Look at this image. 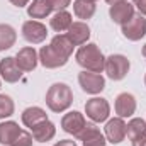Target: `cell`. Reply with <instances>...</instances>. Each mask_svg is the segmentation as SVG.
<instances>
[{"label": "cell", "instance_id": "cell-1", "mask_svg": "<svg viewBox=\"0 0 146 146\" xmlns=\"http://www.w3.org/2000/svg\"><path fill=\"white\" fill-rule=\"evenodd\" d=\"M76 63L87 70V72L94 73H102L104 72V65H106V58L102 54V51L99 49L97 44L90 42V44H83L78 48L76 54H75Z\"/></svg>", "mask_w": 146, "mask_h": 146}, {"label": "cell", "instance_id": "cell-2", "mask_svg": "<svg viewBox=\"0 0 146 146\" xmlns=\"http://www.w3.org/2000/svg\"><path fill=\"white\" fill-rule=\"evenodd\" d=\"M73 104V92L66 83H53L46 92V106L51 112H65Z\"/></svg>", "mask_w": 146, "mask_h": 146}, {"label": "cell", "instance_id": "cell-3", "mask_svg": "<svg viewBox=\"0 0 146 146\" xmlns=\"http://www.w3.org/2000/svg\"><path fill=\"white\" fill-rule=\"evenodd\" d=\"M129 68H131V63L124 54H110L109 58H106L104 72L107 73V76L114 82L122 80L129 73Z\"/></svg>", "mask_w": 146, "mask_h": 146}, {"label": "cell", "instance_id": "cell-4", "mask_svg": "<svg viewBox=\"0 0 146 146\" xmlns=\"http://www.w3.org/2000/svg\"><path fill=\"white\" fill-rule=\"evenodd\" d=\"M85 114L94 122H104V121L109 119L110 106L109 102L106 99H102V97H92L85 104Z\"/></svg>", "mask_w": 146, "mask_h": 146}, {"label": "cell", "instance_id": "cell-5", "mask_svg": "<svg viewBox=\"0 0 146 146\" xmlns=\"http://www.w3.org/2000/svg\"><path fill=\"white\" fill-rule=\"evenodd\" d=\"M78 83H80L82 90L90 95H97L106 88V78L100 73L87 72V70H83L78 75Z\"/></svg>", "mask_w": 146, "mask_h": 146}, {"label": "cell", "instance_id": "cell-6", "mask_svg": "<svg viewBox=\"0 0 146 146\" xmlns=\"http://www.w3.org/2000/svg\"><path fill=\"white\" fill-rule=\"evenodd\" d=\"M121 27H122L124 37H127L129 41H139L146 34V19H145V15H141V14H134Z\"/></svg>", "mask_w": 146, "mask_h": 146}, {"label": "cell", "instance_id": "cell-7", "mask_svg": "<svg viewBox=\"0 0 146 146\" xmlns=\"http://www.w3.org/2000/svg\"><path fill=\"white\" fill-rule=\"evenodd\" d=\"M39 61L44 68H49V70H54V68H60V66H65L68 63V58L63 56L61 53H58L51 44L48 46H42L39 49Z\"/></svg>", "mask_w": 146, "mask_h": 146}, {"label": "cell", "instance_id": "cell-8", "mask_svg": "<svg viewBox=\"0 0 146 146\" xmlns=\"http://www.w3.org/2000/svg\"><path fill=\"white\" fill-rule=\"evenodd\" d=\"M22 36L31 44H41L48 36V29L39 21H26L22 24Z\"/></svg>", "mask_w": 146, "mask_h": 146}, {"label": "cell", "instance_id": "cell-9", "mask_svg": "<svg viewBox=\"0 0 146 146\" xmlns=\"http://www.w3.org/2000/svg\"><path fill=\"white\" fill-rule=\"evenodd\" d=\"M85 126H87V121H85L83 114H80V112H76V110H72V112L65 114L63 119H61V127H63V131L68 133V134H72V136H75V138L80 136V133L83 131Z\"/></svg>", "mask_w": 146, "mask_h": 146}, {"label": "cell", "instance_id": "cell-10", "mask_svg": "<svg viewBox=\"0 0 146 146\" xmlns=\"http://www.w3.org/2000/svg\"><path fill=\"white\" fill-rule=\"evenodd\" d=\"M126 138V122L122 117L109 119L106 124V139L112 145H119Z\"/></svg>", "mask_w": 146, "mask_h": 146}, {"label": "cell", "instance_id": "cell-11", "mask_svg": "<svg viewBox=\"0 0 146 146\" xmlns=\"http://www.w3.org/2000/svg\"><path fill=\"white\" fill-rule=\"evenodd\" d=\"M114 109L117 117H131L134 112H136V99L133 94H127V92H122L115 97V104H114Z\"/></svg>", "mask_w": 146, "mask_h": 146}, {"label": "cell", "instance_id": "cell-12", "mask_svg": "<svg viewBox=\"0 0 146 146\" xmlns=\"http://www.w3.org/2000/svg\"><path fill=\"white\" fill-rule=\"evenodd\" d=\"M15 61H17V65L22 72H33L37 66L39 54H37V51L34 48L26 46V48L19 49V53L15 54Z\"/></svg>", "mask_w": 146, "mask_h": 146}, {"label": "cell", "instance_id": "cell-13", "mask_svg": "<svg viewBox=\"0 0 146 146\" xmlns=\"http://www.w3.org/2000/svg\"><path fill=\"white\" fill-rule=\"evenodd\" d=\"M109 15L115 24L122 26V24H126V22L134 15V5L129 3L127 0H126V2L114 3V5H110V9H109Z\"/></svg>", "mask_w": 146, "mask_h": 146}, {"label": "cell", "instance_id": "cell-14", "mask_svg": "<svg viewBox=\"0 0 146 146\" xmlns=\"http://www.w3.org/2000/svg\"><path fill=\"white\" fill-rule=\"evenodd\" d=\"M0 76L7 82V83H15L21 80L22 76V70L19 68L15 58L12 56H7L0 61Z\"/></svg>", "mask_w": 146, "mask_h": 146}, {"label": "cell", "instance_id": "cell-15", "mask_svg": "<svg viewBox=\"0 0 146 146\" xmlns=\"http://www.w3.org/2000/svg\"><path fill=\"white\" fill-rule=\"evenodd\" d=\"M78 139L83 146H106V136L100 133V129L95 124H87L83 131L80 133Z\"/></svg>", "mask_w": 146, "mask_h": 146}, {"label": "cell", "instance_id": "cell-16", "mask_svg": "<svg viewBox=\"0 0 146 146\" xmlns=\"http://www.w3.org/2000/svg\"><path fill=\"white\" fill-rule=\"evenodd\" d=\"M66 36L73 42V46H83V44H87V41L90 37V27L83 21L73 22L70 29L66 31Z\"/></svg>", "mask_w": 146, "mask_h": 146}, {"label": "cell", "instance_id": "cell-17", "mask_svg": "<svg viewBox=\"0 0 146 146\" xmlns=\"http://www.w3.org/2000/svg\"><path fill=\"white\" fill-rule=\"evenodd\" d=\"M31 131H33V138H34V141H37V143L51 141V139L54 138V134H56V127H54V124H53L49 119L39 122V124L34 126Z\"/></svg>", "mask_w": 146, "mask_h": 146}, {"label": "cell", "instance_id": "cell-18", "mask_svg": "<svg viewBox=\"0 0 146 146\" xmlns=\"http://www.w3.org/2000/svg\"><path fill=\"white\" fill-rule=\"evenodd\" d=\"M46 119H48L46 110L41 109V107H27L22 112V124L29 129H33L34 126H37L39 122H42Z\"/></svg>", "mask_w": 146, "mask_h": 146}, {"label": "cell", "instance_id": "cell-19", "mask_svg": "<svg viewBox=\"0 0 146 146\" xmlns=\"http://www.w3.org/2000/svg\"><path fill=\"white\" fill-rule=\"evenodd\" d=\"M21 127L17 122L14 121H5V122H0V145L3 146H10L12 141L15 139V136L19 134Z\"/></svg>", "mask_w": 146, "mask_h": 146}, {"label": "cell", "instance_id": "cell-20", "mask_svg": "<svg viewBox=\"0 0 146 146\" xmlns=\"http://www.w3.org/2000/svg\"><path fill=\"white\" fill-rule=\"evenodd\" d=\"M73 24V19H72V14L66 12V10H60L56 12L51 21H49V26L54 33H65L70 29V26Z\"/></svg>", "mask_w": 146, "mask_h": 146}, {"label": "cell", "instance_id": "cell-21", "mask_svg": "<svg viewBox=\"0 0 146 146\" xmlns=\"http://www.w3.org/2000/svg\"><path fill=\"white\" fill-rule=\"evenodd\" d=\"M51 12H53V9L48 0H33L27 5V15L31 19H44Z\"/></svg>", "mask_w": 146, "mask_h": 146}, {"label": "cell", "instance_id": "cell-22", "mask_svg": "<svg viewBox=\"0 0 146 146\" xmlns=\"http://www.w3.org/2000/svg\"><path fill=\"white\" fill-rule=\"evenodd\" d=\"M95 9H97L95 2H92V0H75L73 2V14L82 21L92 19L95 14Z\"/></svg>", "mask_w": 146, "mask_h": 146}, {"label": "cell", "instance_id": "cell-23", "mask_svg": "<svg viewBox=\"0 0 146 146\" xmlns=\"http://www.w3.org/2000/svg\"><path fill=\"white\" fill-rule=\"evenodd\" d=\"M17 41V33L9 24H0V51L10 49Z\"/></svg>", "mask_w": 146, "mask_h": 146}, {"label": "cell", "instance_id": "cell-24", "mask_svg": "<svg viewBox=\"0 0 146 146\" xmlns=\"http://www.w3.org/2000/svg\"><path fill=\"white\" fill-rule=\"evenodd\" d=\"M58 53H61L63 56H66V58H70L73 53V42L68 39V36L66 34H58V36H54L53 39H51V42H49Z\"/></svg>", "mask_w": 146, "mask_h": 146}, {"label": "cell", "instance_id": "cell-25", "mask_svg": "<svg viewBox=\"0 0 146 146\" xmlns=\"http://www.w3.org/2000/svg\"><path fill=\"white\" fill-rule=\"evenodd\" d=\"M146 133V121L141 117H133L127 124H126V136L133 141L136 138H139L141 134Z\"/></svg>", "mask_w": 146, "mask_h": 146}, {"label": "cell", "instance_id": "cell-26", "mask_svg": "<svg viewBox=\"0 0 146 146\" xmlns=\"http://www.w3.org/2000/svg\"><path fill=\"white\" fill-rule=\"evenodd\" d=\"M14 109H15L14 100H12L9 95L2 94V95H0V119H7V117H10V115L14 114Z\"/></svg>", "mask_w": 146, "mask_h": 146}, {"label": "cell", "instance_id": "cell-27", "mask_svg": "<svg viewBox=\"0 0 146 146\" xmlns=\"http://www.w3.org/2000/svg\"><path fill=\"white\" fill-rule=\"evenodd\" d=\"M33 141H34L33 134L27 133V131H24V129H21L10 146H33Z\"/></svg>", "mask_w": 146, "mask_h": 146}, {"label": "cell", "instance_id": "cell-28", "mask_svg": "<svg viewBox=\"0 0 146 146\" xmlns=\"http://www.w3.org/2000/svg\"><path fill=\"white\" fill-rule=\"evenodd\" d=\"M49 3H51V9L54 10V12H60V10H65L70 3H72V0H48Z\"/></svg>", "mask_w": 146, "mask_h": 146}, {"label": "cell", "instance_id": "cell-29", "mask_svg": "<svg viewBox=\"0 0 146 146\" xmlns=\"http://www.w3.org/2000/svg\"><path fill=\"white\" fill-rule=\"evenodd\" d=\"M133 5H134V7H138L139 14L146 17V0H133Z\"/></svg>", "mask_w": 146, "mask_h": 146}, {"label": "cell", "instance_id": "cell-30", "mask_svg": "<svg viewBox=\"0 0 146 146\" xmlns=\"http://www.w3.org/2000/svg\"><path fill=\"white\" fill-rule=\"evenodd\" d=\"M133 146H146V133L145 134H141L139 138L133 139Z\"/></svg>", "mask_w": 146, "mask_h": 146}, {"label": "cell", "instance_id": "cell-31", "mask_svg": "<svg viewBox=\"0 0 146 146\" xmlns=\"http://www.w3.org/2000/svg\"><path fill=\"white\" fill-rule=\"evenodd\" d=\"M54 146H76V143L72 141V139H61V141H58Z\"/></svg>", "mask_w": 146, "mask_h": 146}, {"label": "cell", "instance_id": "cell-32", "mask_svg": "<svg viewBox=\"0 0 146 146\" xmlns=\"http://www.w3.org/2000/svg\"><path fill=\"white\" fill-rule=\"evenodd\" d=\"M12 5H15V7H26L27 3H29V0H9Z\"/></svg>", "mask_w": 146, "mask_h": 146}, {"label": "cell", "instance_id": "cell-33", "mask_svg": "<svg viewBox=\"0 0 146 146\" xmlns=\"http://www.w3.org/2000/svg\"><path fill=\"white\" fill-rule=\"evenodd\" d=\"M107 3H110V5H114V3H119V2H126V0H106Z\"/></svg>", "mask_w": 146, "mask_h": 146}, {"label": "cell", "instance_id": "cell-34", "mask_svg": "<svg viewBox=\"0 0 146 146\" xmlns=\"http://www.w3.org/2000/svg\"><path fill=\"white\" fill-rule=\"evenodd\" d=\"M143 56H145V60H146V44L143 46Z\"/></svg>", "mask_w": 146, "mask_h": 146}, {"label": "cell", "instance_id": "cell-35", "mask_svg": "<svg viewBox=\"0 0 146 146\" xmlns=\"http://www.w3.org/2000/svg\"><path fill=\"white\" fill-rule=\"evenodd\" d=\"M145 85H146V75H145Z\"/></svg>", "mask_w": 146, "mask_h": 146}, {"label": "cell", "instance_id": "cell-36", "mask_svg": "<svg viewBox=\"0 0 146 146\" xmlns=\"http://www.w3.org/2000/svg\"><path fill=\"white\" fill-rule=\"evenodd\" d=\"M0 88H2V83H0Z\"/></svg>", "mask_w": 146, "mask_h": 146}, {"label": "cell", "instance_id": "cell-37", "mask_svg": "<svg viewBox=\"0 0 146 146\" xmlns=\"http://www.w3.org/2000/svg\"><path fill=\"white\" fill-rule=\"evenodd\" d=\"M92 2H97V0H92Z\"/></svg>", "mask_w": 146, "mask_h": 146}]
</instances>
